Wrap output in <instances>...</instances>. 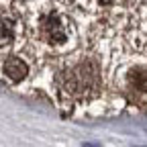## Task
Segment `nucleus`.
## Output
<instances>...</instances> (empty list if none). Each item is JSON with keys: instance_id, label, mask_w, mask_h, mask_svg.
Returning a JSON list of instances; mask_svg holds the SVG:
<instances>
[{"instance_id": "f257e3e1", "label": "nucleus", "mask_w": 147, "mask_h": 147, "mask_svg": "<svg viewBox=\"0 0 147 147\" xmlns=\"http://www.w3.org/2000/svg\"><path fill=\"white\" fill-rule=\"evenodd\" d=\"M33 31L45 47L63 51L74 47L76 41V25L71 16L53 4H41L33 14Z\"/></svg>"}, {"instance_id": "f03ea898", "label": "nucleus", "mask_w": 147, "mask_h": 147, "mask_svg": "<svg viewBox=\"0 0 147 147\" xmlns=\"http://www.w3.org/2000/svg\"><path fill=\"white\" fill-rule=\"evenodd\" d=\"M57 84L61 94L67 96L69 100H88L100 90L98 65L92 59L82 57L59 71Z\"/></svg>"}, {"instance_id": "7ed1b4c3", "label": "nucleus", "mask_w": 147, "mask_h": 147, "mask_svg": "<svg viewBox=\"0 0 147 147\" xmlns=\"http://www.w3.org/2000/svg\"><path fill=\"white\" fill-rule=\"evenodd\" d=\"M23 41V21L16 10L0 6V51H8Z\"/></svg>"}, {"instance_id": "20e7f679", "label": "nucleus", "mask_w": 147, "mask_h": 147, "mask_svg": "<svg viewBox=\"0 0 147 147\" xmlns=\"http://www.w3.org/2000/svg\"><path fill=\"white\" fill-rule=\"evenodd\" d=\"M2 76L8 80V82H12V84H16V82H23L27 76H29V65H27V61L25 59H21V57H16V55H10V57H6L4 61H2Z\"/></svg>"}, {"instance_id": "39448f33", "label": "nucleus", "mask_w": 147, "mask_h": 147, "mask_svg": "<svg viewBox=\"0 0 147 147\" xmlns=\"http://www.w3.org/2000/svg\"><path fill=\"white\" fill-rule=\"evenodd\" d=\"M129 86L135 92H147V67L145 65H137L129 71Z\"/></svg>"}]
</instances>
